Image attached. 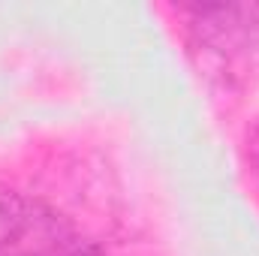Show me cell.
Instances as JSON below:
<instances>
[{
	"mask_svg": "<svg viewBox=\"0 0 259 256\" xmlns=\"http://www.w3.org/2000/svg\"><path fill=\"white\" fill-rule=\"evenodd\" d=\"M247 160L253 163V169H259V124L247 136Z\"/></svg>",
	"mask_w": 259,
	"mask_h": 256,
	"instance_id": "7a4b0ae2",
	"label": "cell"
},
{
	"mask_svg": "<svg viewBox=\"0 0 259 256\" xmlns=\"http://www.w3.org/2000/svg\"><path fill=\"white\" fill-rule=\"evenodd\" d=\"M21 256H97V250L88 247L84 241H78L75 235H69V232L52 226L49 220L39 217L33 241H27Z\"/></svg>",
	"mask_w": 259,
	"mask_h": 256,
	"instance_id": "6da1fadb",
	"label": "cell"
}]
</instances>
